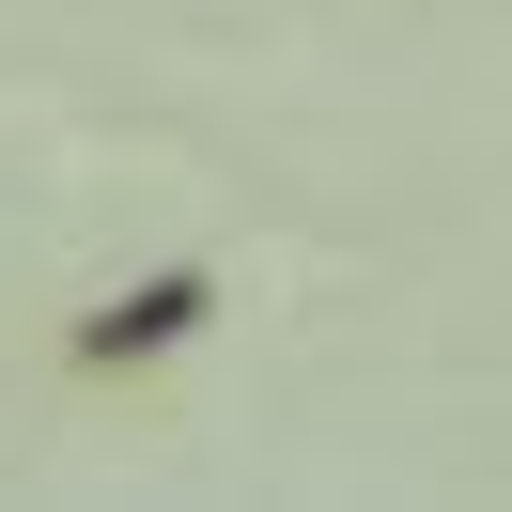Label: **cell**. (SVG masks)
Listing matches in <instances>:
<instances>
[{
	"label": "cell",
	"mask_w": 512,
	"mask_h": 512,
	"mask_svg": "<svg viewBox=\"0 0 512 512\" xmlns=\"http://www.w3.org/2000/svg\"><path fill=\"white\" fill-rule=\"evenodd\" d=\"M202 311H218V280H140V295H109V311L78 326V357H156V342H187Z\"/></svg>",
	"instance_id": "6da1fadb"
}]
</instances>
